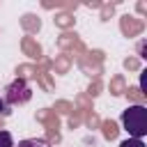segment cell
Returning <instances> with one entry per match:
<instances>
[{
  "mask_svg": "<svg viewBox=\"0 0 147 147\" xmlns=\"http://www.w3.org/2000/svg\"><path fill=\"white\" fill-rule=\"evenodd\" d=\"M0 147H14V138L9 131H0Z\"/></svg>",
  "mask_w": 147,
  "mask_h": 147,
  "instance_id": "5b68a950",
  "label": "cell"
},
{
  "mask_svg": "<svg viewBox=\"0 0 147 147\" xmlns=\"http://www.w3.org/2000/svg\"><path fill=\"white\" fill-rule=\"evenodd\" d=\"M119 147H147L140 138H126V140H122L119 142Z\"/></svg>",
  "mask_w": 147,
  "mask_h": 147,
  "instance_id": "277c9868",
  "label": "cell"
},
{
  "mask_svg": "<svg viewBox=\"0 0 147 147\" xmlns=\"http://www.w3.org/2000/svg\"><path fill=\"white\" fill-rule=\"evenodd\" d=\"M14 147H51V145H48V140H44V138H25V140H21V142L14 145Z\"/></svg>",
  "mask_w": 147,
  "mask_h": 147,
  "instance_id": "3957f363",
  "label": "cell"
},
{
  "mask_svg": "<svg viewBox=\"0 0 147 147\" xmlns=\"http://www.w3.org/2000/svg\"><path fill=\"white\" fill-rule=\"evenodd\" d=\"M30 99H32V87L23 78H14L5 87V101H7V106H23Z\"/></svg>",
  "mask_w": 147,
  "mask_h": 147,
  "instance_id": "7a4b0ae2",
  "label": "cell"
},
{
  "mask_svg": "<svg viewBox=\"0 0 147 147\" xmlns=\"http://www.w3.org/2000/svg\"><path fill=\"white\" fill-rule=\"evenodd\" d=\"M9 108H11V106H7V101H5V99H0V115H2V117H7V115L11 113Z\"/></svg>",
  "mask_w": 147,
  "mask_h": 147,
  "instance_id": "8992f818",
  "label": "cell"
},
{
  "mask_svg": "<svg viewBox=\"0 0 147 147\" xmlns=\"http://www.w3.org/2000/svg\"><path fill=\"white\" fill-rule=\"evenodd\" d=\"M122 126L129 131V138H140L147 133V108L140 103L129 106L122 113Z\"/></svg>",
  "mask_w": 147,
  "mask_h": 147,
  "instance_id": "6da1fadb",
  "label": "cell"
}]
</instances>
